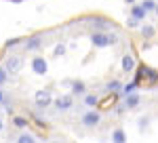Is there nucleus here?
<instances>
[{"label": "nucleus", "instance_id": "nucleus-1", "mask_svg": "<svg viewBox=\"0 0 158 143\" xmlns=\"http://www.w3.org/2000/svg\"><path fill=\"white\" fill-rule=\"evenodd\" d=\"M4 70L9 72L11 76H17L19 72L23 70V57L21 55H11L4 59Z\"/></svg>", "mask_w": 158, "mask_h": 143}, {"label": "nucleus", "instance_id": "nucleus-2", "mask_svg": "<svg viewBox=\"0 0 158 143\" xmlns=\"http://www.w3.org/2000/svg\"><path fill=\"white\" fill-rule=\"evenodd\" d=\"M34 101H36L38 109H44V107H49L51 103H53V95H51L49 88H42V91H38V93H36Z\"/></svg>", "mask_w": 158, "mask_h": 143}, {"label": "nucleus", "instance_id": "nucleus-3", "mask_svg": "<svg viewBox=\"0 0 158 143\" xmlns=\"http://www.w3.org/2000/svg\"><path fill=\"white\" fill-rule=\"evenodd\" d=\"M91 42H93L95 48H106V47H110V34H106V32H93L91 34Z\"/></svg>", "mask_w": 158, "mask_h": 143}, {"label": "nucleus", "instance_id": "nucleus-4", "mask_svg": "<svg viewBox=\"0 0 158 143\" xmlns=\"http://www.w3.org/2000/svg\"><path fill=\"white\" fill-rule=\"evenodd\" d=\"M99 122H101V114L95 112V109H89L85 116H82V124H85L86 129H95Z\"/></svg>", "mask_w": 158, "mask_h": 143}, {"label": "nucleus", "instance_id": "nucleus-5", "mask_svg": "<svg viewBox=\"0 0 158 143\" xmlns=\"http://www.w3.org/2000/svg\"><path fill=\"white\" fill-rule=\"evenodd\" d=\"M32 72L36 74V76H44L47 72H49V63L44 57H34L32 59Z\"/></svg>", "mask_w": 158, "mask_h": 143}, {"label": "nucleus", "instance_id": "nucleus-6", "mask_svg": "<svg viewBox=\"0 0 158 143\" xmlns=\"http://www.w3.org/2000/svg\"><path fill=\"white\" fill-rule=\"evenodd\" d=\"M55 107L57 112H68L70 107H74V95H61L55 99Z\"/></svg>", "mask_w": 158, "mask_h": 143}, {"label": "nucleus", "instance_id": "nucleus-7", "mask_svg": "<svg viewBox=\"0 0 158 143\" xmlns=\"http://www.w3.org/2000/svg\"><path fill=\"white\" fill-rule=\"evenodd\" d=\"M122 70L124 72H129V74H131V72L135 70V67H137V61H135V55L133 53H127V55H122Z\"/></svg>", "mask_w": 158, "mask_h": 143}, {"label": "nucleus", "instance_id": "nucleus-8", "mask_svg": "<svg viewBox=\"0 0 158 143\" xmlns=\"http://www.w3.org/2000/svg\"><path fill=\"white\" fill-rule=\"evenodd\" d=\"M25 51H38V48L42 47V34H34L27 38V42L23 44Z\"/></svg>", "mask_w": 158, "mask_h": 143}, {"label": "nucleus", "instance_id": "nucleus-9", "mask_svg": "<svg viewBox=\"0 0 158 143\" xmlns=\"http://www.w3.org/2000/svg\"><path fill=\"white\" fill-rule=\"evenodd\" d=\"M139 103H141V97L137 95V93H129V95H124V107H127V109H135Z\"/></svg>", "mask_w": 158, "mask_h": 143}, {"label": "nucleus", "instance_id": "nucleus-10", "mask_svg": "<svg viewBox=\"0 0 158 143\" xmlns=\"http://www.w3.org/2000/svg\"><path fill=\"white\" fill-rule=\"evenodd\" d=\"M146 9H143V6H141V4H131V17H135V19H139V21H143V19H146Z\"/></svg>", "mask_w": 158, "mask_h": 143}, {"label": "nucleus", "instance_id": "nucleus-11", "mask_svg": "<svg viewBox=\"0 0 158 143\" xmlns=\"http://www.w3.org/2000/svg\"><path fill=\"white\" fill-rule=\"evenodd\" d=\"M70 86H72V95H85L86 93V84L82 80H74V82H70Z\"/></svg>", "mask_w": 158, "mask_h": 143}, {"label": "nucleus", "instance_id": "nucleus-12", "mask_svg": "<svg viewBox=\"0 0 158 143\" xmlns=\"http://www.w3.org/2000/svg\"><path fill=\"white\" fill-rule=\"evenodd\" d=\"M120 88H122V84L118 82V80H110V82L106 84V93H108V95H116V93H120Z\"/></svg>", "mask_w": 158, "mask_h": 143}, {"label": "nucleus", "instance_id": "nucleus-13", "mask_svg": "<svg viewBox=\"0 0 158 143\" xmlns=\"http://www.w3.org/2000/svg\"><path fill=\"white\" fill-rule=\"evenodd\" d=\"M93 27H95V32H106L108 21H106L103 17H95V19H93Z\"/></svg>", "mask_w": 158, "mask_h": 143}, {"label": "nucleus", "instance_id": "nucleus-14", "mask_svg": "<svg viewBox=\"0 0 158 143\" xmlns=\"http://www.w3.org/2000/svg\"><path fill=\"white\" fill-rule=\"evenodd\" d=\"M36 141V137L32 135V133H21L19 137H17V143H34Z\"/></svg>", "mask_w": 158, "mask_h": 143}, {"label": "nucleus", "instance_id": "nucleus-15", "mask_svg": "<svg viewBox=\"0 0 158 143\" xmlns=\"http://www.w3.org/2000/svg\"><path fill=\"white\" fill-rule=\"evenodd\" d=\"M85 105L86 107H97L99 105V97L97 95H85Z\"/></svg>", "mask_w": 158, "mask_h": 143}, {"label": "nucleus", "instance_id": "nucleus-16", "mask_svg": "<svg viewBox=\"0 0 158 143\" xmlns=\"http://www.w3.org/2000/svg\"><path fill=\"white\" fill-rule=\"evenodd\" d=\"M141 34H143V38H148V40H150V38H154L156 30H154L150 23H146V25H141Z\"/></svg>", "mask_w": 158, "mask_h": 143}, {"label": "nucleus", "instance_id": "nucleus-17", "mask_svg": "<svg viewBox=\"0 0 158 143\" xmlns=\"http://www.w3.org/2000/svg\"><path fill=\"white\" fill-rule=\"evenodd\" d=\"M112 141H116V143L127 141V135H124V131H122V129H116V131L112 133Z\"/></svg>", "mask_w": 158, "mask_h": 143}, {"label": "nucleus", "instance_id": "nucleus-18", "mask_svg": "<svg viewBox=\"0 0 158 143\" xmlns=\"http://www.w3.org/2000/svg\"><path fill=\"white\" fill-rule=\"evenodd\" d=\"M135 91H137V82H129V84H124V86H122L120 88V93H122V97L124 95H129V93H135Z\"/></svg>", "mask_w": 158, "mask_h": 143}, {"label": "nucleus", "instance_id": "nucleus-19", "mask_svg": "<svg viewBox=\"0 0 158 143\" xmlns=\"http://www.w3.org/2000/svg\"><path fill=\"white\" fill-rule=\"evenodd\" d=\"M141 6L146 9V13H152L154 9H156V2H154V0H143V2H141Z\"/></svg>", "mask_w": 158, "mask_h": 143}, {"label": "nucleus", "instance_id": "nucleus-20", "mask_svg": "<svg viewBox=\"0 0 158 143\" xmlns=\"http://www.w3.org/2000/svg\"><path fill=\"white\" fill-rule=\"evenodd\" d=\"M13 124H15L17 129H25V126H27V120H25V118H19V116H17V118H13Z\"/></svg>", "mask_w": 158, "mask_h": 143}, {"label": "nucleus", "instance_id": "nucleus-21", "mask_svg": "<svg viewBox=\"0 0 158 143\" xmlns=\"http://www.w3.org/2000/svg\"><path fill=\"white\" fill-rule=\"evenodd\" d=\"M146 78L150 80V82H156V80H158V72H156V70H150V67H148V72H146Z\"/></svg>", "mask_w": 158, "mask_h": 143}, {"label": "nucleus", "instance_id": "nucleus-22", "mask_svg": "<svg viewBox=\"0 0 158 143\" xmlns=\"http://www.w3.org/2000/svg\"><path fill=\"white\" fill-rule=\"evenodd\" d=\"M148 124H150V118H148V116H143V118H139V131L143 133L148 129Z\"/></svg>", "mask_w": 158, "mask_h": 143}, {"label": "nucleus", "instance_id": "nucleus-23", "mask_svg": "<svg viewBox=\"0 0 158 143\" xmlns=\"http://www.w3.org/2000/svg\"><path fill=\"white\" fill-rule=\"evenodd\" d=\"M6 80H9V72L4 70V67H0V86L6 82Z\"/></svg>", "mask_w": 158, "mask_h": 143}, {"label": "nucleus", "instance_id": "nucleus-24", "mask_svg": "<svg viewBox=\"0 0 158 143\" xmlns=\"http://www.w3.org/2000/svg\"><path fill=\"white\" fill-rule=\"evenodd\" d=\"M53 53H55V57H61V55H63V53H65V44H57V47H55V51H53Z\"/></svg>", "mask_w": 158, "mask_h": 143}, {"label": "nucleus", "instance_id": "nucleus-25", "mask_svg": "<svg viewBox=\"0 0 158 143\" xmlns=\"http://www.w3.org/2000/svg\"><path fill=\"white\" fill-rule=\"evenodd\" d=\"M139 23H141V21H139V19H135V17H129V21H127L129 27H139Z\"/></svg>", "mask_w": 158, "mask_h": 143}, {"label": "nucleus", "instance_id": "nucleus-26", "mask_svg": "<svg viewBox=\"0 0 158 143\" xmlns=\"http://www.w3.org/2000/svg\"><path fill=\"white\" fill-rule=\"evenodd\" d=\"M17 44H19V40H17V38H13V40H6V44H4V47L11 48V47H17Z\"/></svg>", "mask_w": 158, "mask_h": 143}, {"label": "nucleus", "instance_id": "nucleus-27", "mask_svg": "<svg viewBox=\"0 0 158 143\" xmlns=\"http://www.w3.org/2000/svg\"><path fill=\"white\" fill-rule=\"evenodd\" d=\"M4 101V93H2V88H0V103Z\"/></svg>", "mask_w": 158, "mask_h": 143}, {"label": "nucleus", "instance_id": "nucleus-28", "mask_svg": "<svg viewBox=\"0 0 158 143\" xmlns=\"http://www.w3.org/2000/svg\"><path fill=\"white\" fill-rule=\"evenodd\" d=\"M124 2H127V4H133V2H135V0H124Z\"/></svg>", "mask_w": 158, "mask_h": 143}, {"label": "nucleus", "instance_id": "nucleus-29", "mask_svg": "<svg viewBox=\"0 0 158 143\" xmlns=\"http://www.w3.org/2000/svg\"><path fill=\"white\" fill-rule=\"evenodd\" d=\"M2 129H4V124H2V120H0V131H2Z\"/></svg>", "mask_w": 158, "mask_h": 143}, {"label": "nucleus", "instance_id": "nucleus-30", "mask_svg": "<svg viewBox=\"0 0 158 143\" xmlns=\"http://www.w3.org/2000/svg\"><path fill=\"white\" fill-rule=\"evenodd\" d=\"M154 13H156V15H158V4H156V9H154Z\"/></svg>", "mask_w": 158, "mask_h": 143}]
</instances>
